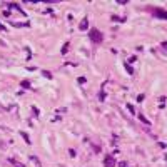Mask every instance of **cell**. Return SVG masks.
Masks as SVG:
<instances>
[{
    "label": "cell",
    "instance_id": "7a4b0ae2",
    "mask_svg": "<svg viewBox=\"0 0 167 167\" xmlns=\"http://www.w3.org/2000/svg\"><path fill=\"white\" fill-rule=\"evenodd\" d=\"M104 167H115V161L112 155H105L104 157Z\"/></svg>",
    "mask_w": 167,
    "mask_h": 167
},
{
    "label": "cell",
    "instance_id": "5b68a950",
    "mask_svg": "<svg viewBox=\"0 0 167 167\" xmlns=\"http://www.w3.org/2000/svg\"><path fill=\"white\" fill-rule=\"evenodd\" d=\"M10 164H13L15 167H23V164H20V162L15 161V159H10Z\"/></svg>",
    "mask_w": 167,
    "mask_h": 167
},
{
    "label": "cell",
    "instance_id": "3957f363",
    "mask_svg": "<svg viewBox=\"0 0 167 167\" xmlns=\"http://www.w3.org/2000/svg\"><path fill=\"white\" fill-rule=\"evenodd\" d=\"M152 12H154V15H157V17H161V19H165V20H167V12H165V10H162V9H154Z\"/></svg>",
    "mask_w": 167,
    "mask_h": 167
},
{
    "label": "cell",
    "instance_id": "8992f818",
    "mask_svg": "<svg viewBox=\"0 0 167 167\" xmlns=\"http://www.w3.org/2000/svg\"><path fill=\"white\" fill-rule=\"evenodd\" d=\"M30 159H32V161H34V162H35V164H37V167H40V161H38V159H37V157H34V155H32V157H30Z\"/></svg>",
    "mask_w": 167,
    "mask_h": 167
},
{
    "label": "cell",
    "instance_id": "277c9868",
    "mask_svg": "<svg viewBox=\"0 0 167 167\" xmlns=\"http://www.w3.org/2000/svg\"><path fill=\"white\" fill-rule=\"evenodd\" d=\"M87 27H89V22H87V20H82V22H80V25H79L80 30H87Z\"/></svg>",
    "mask_w": 167,
    "mask_h": 167
},
{
    "label": "cell",
    "instance_id": "52a82bcc",
    "mask_svg": "<svg viewBox=\"0 0 167 167\" xmlns=\"http://www.w3.org/2000/svg\"><path fill=\"white\" fill-rule=\"evenodd\" d=\"M119 165H120V167H129V165H127V162H120Z\"/></svg>",
    "mask_w": 167,
    "mask_h": 167
},
{
    "label": "cell",
    "instance_id": "ba28073f",
    "mask_svg": "<svg viewBox=\"0 0 167 167\" xmlns=\"http://www.w3.org/2000/svg\"><path fill=\"white\" fill-rule=\"evenodd\" d=\"M161 47H164V49H167V42H162V45Z\"/></svg>",
    "mask_w": 167,
    "mask_h": 167
},
{
    "label": "cell",
    "instance_id": "6da1fadb",
    "mask_svg": "<svg viewBox=\"0 0 167 167\" xmlns=\"http://www.w3.org/2000/svg\"><path fill=\"white\" fill-rule=\"evenodd\" d=\"M89 37H90L92 42H95V44H100L102 38H104V35H102L100 32L97 30V28H90V30H89Z\"/></svg>",
    "mask_w": 167,
    "mask_h": 167
}]
</instances>
